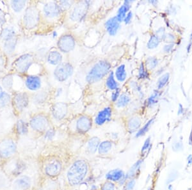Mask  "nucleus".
I'll list each match as a JSON object with an SVG mask.
<instances>
[{
  "label": "nucleus",
  "instance_id": "nucleus-59",
  "mask_svg": "<svg viewBox=\"0 0 192 190\" xmlns=\"http://www.w3.org/2000/svg\"><path fill=\"white\" fill-rule=\"evenodd\" d=\"M191 38H192V36H191Z\"/></svg>",
  "mask_w": 192,
  "mask_h": 190
},
{
  "label": "nucleus",
  "instance_id": "nucleus-30",
  "mask_svg": "<svg viewBox=\"0 0 192 190\" xmlns=\"http://www.w3.org/2000/svg\"><path fill=\"white\" fill-rule=\"evenodd\" d=\"M16 44V37L5 40V41H4V49L5 51L8 53H12L15 50Z\"/></svg>",
  "mask_w": 192,
  "mask_h": 190
},
{
  "label": "nucleus",
  "instance_id": "nucleus-21",
  "mask_svg": "<svg viewBox=\"0 0 192 190\" xmlns=\"http://www.w3.org/2000/svg\"><path fill=\"white\" fill-rule=\"evenodd\" d=\"M62 54L59 51H51L47 56V61L51 65L58 66L62 63Z\"/></svg>",
  "mask_w": 192,
  "mask_h": 190
},
{
  "label": "nucleus",
  "instance_id": "nucleus-29",
  "mask_svg": "<svg viewBox=\"0 0 192 190\" xmlns=\"http://www.w3.org/2000/svg\"><path fill=\"white\" fill-rule=\"evenodd\" d=\"M131 101V98L128 94L123 93L120 94V97L115 103L116 107L118 108H123L129 104Z\"/></svg>",
  "mask_w": 192,
  "mask_h": 190
},
{
  "label": "nucleus",
  "instance_id": "nucleus-36",
  "mask_svg": "<svg viewBox=\"0 0 192 190\" xmlns=\"http://www.w3.org/2000/svg\"><path fill=\"white\" fill-rule=\"evenodd\" d=\"M1 36L3 39V41H5V40L9 39L16 37V31H15L12 28H5L2 31Z\"/></svg>",
  "mask_w": 192,
  "mask_h": 190
},
{
  "label": "nucleus",
  "instance_id": "nucleus-20",
  "mask_svg": "<svg viewBox=\"0 0 192 190\" xmlns=\"http://www.w3.org/2000/svg\"><path fill=\"white\" fill-rule=\"evenodd\" d=\"M131 3L132 1H130V0L124 1L123 3V5L120 6L119 7V9H118L116 17L117 20L119 21L120 23L124 21L125 16H126V14H128V12H130Z\"/></svg>",
  "mask_w": 192,
  "mask_h": 190
},
{
  "label": "nucleus",
  "instance_id": "nucleus-58",
  "mask_svg": "<svg viewBox=\"0 0 192 190\" xmlns=\"http://www.w3.org/2000/svg\"><path fill=\"white\" fill-rule=\"evenodd\" d=\"M2 92H3V90H2V88H1V86H0V94H1Z\"/></svg>",
  "mask_w": 192,
  "mask_h": 190
},
{
  "label": "nucleus",
  "instance_id": "nucleus-5",
  "mask_svg": "<svg viewBox=\"0 0 192 190\" xmlns=\"http://www.w3.org/2000/svg\"><path fill=\"white\" fill-rule=\"evenodd\" d=\"M28 124L34 132L39 134H44L50 128L49 119L43 113H37L33 115Z\"/></svg>",
  "mask_w": 192,
  "mask_h": 190
},
{
  "label": "nucleus",
  "instance_id": "nucleus-55",
  "mask_svg": "<svg viewBox=\"0 0 192 190\" xmlns=\"http://www.w3.org/2000/svg\"><path fill=\"white\" fill-rule=\"evenodd\" d=\"M188 164H189L192 163V156L191 155H190L189 156H188Z\"/></svg>",
  "mask_w": 192,
  "mask_h": 190
},
{
  "label": "nucleus",
  "instance_id": "nucleus-10",
  "mask_svg": "<svg viewBox=\"0 0 192 190\" xmlns=\"http://www.w3.org/2000/svg\"><path fill=\"white\" fill-rule=\"evenodd\" d=\"M74 73L73 65L69 62H62L54 69L53 75L59 82H64L72 76Z\"/></svg>",
  "mask_w": 192,
  "mask_h": 190
},
{
  "label": "nucleus",
  "instance_id": "nucleus-32",
  "mask_svg": "<svg viewBox=\"0 0 192 190\" xmlns=\"http://www.w3.org/2000/svg\"><path fill=\"white\" fill-rule=\"evenodd\" d=\"M161 39L156 34L151 35L147 44V47L149 49H154L159 46Z\"/></svg>",
  "mask_w": 192,
  "mask_h": 190
},
{
  "label": "nucleus",
  "instance_id": "nucleus-50",
  "mask_svg": "<svg viewBox=\"0 0 192 190\" xmlns=\"http://www.w3.org/2000/svg\"><path fill=\"white\" fill-rule=\"evenodd\" d=\"M136 181L135 179H131L128 182V183L125 186V190H133L135 186Z\"/></svg>",
  "mask_w": 192,
  "mask_h": 190
},
{
  "label": "nucleus",
  "instance_id": "nucleus-38",
  "mask_svg": "<svg viewBox=\"0 0 192 190\" xmlns=\"http://www.w3.org/2000/svg\"><path fill=\"white\" fill-rule=\"evenodd\" d=\"M154 121V119H151L150 120H149L148 122H147L145 125L143 126V127H142V128L140 129L138 131V133H136V138H138V137H140V136H143V135H145V133L147 132V131H149V128H150V126L152 125V124H153Z\"/></svg>",
  "mask_w": 192,
  "mask_h": 190
},
{
  "label": "nucleus",
  "instance_id": "nucleus-13",
  "mask_svg": "<svg viewBox=\"0 0 192 190\" xmlns=\"http://www.w3.org/2000/svg\"><path fill=\"white\" fill-rule=\"evenodd\" d=\"M62 10L58 2L49 1L46 3L43 7V14L45 17L54 19L61 15Z\"/></svg>",
  "mask_w": 192,
  "mask_h": 190
},
{
  "label": "nucleus",
  "instance_id": "nucleus-46",
  "mask_svg": "<svg viewBox=\"0 0 192 190\" xmlns=\"http://www.w3.org/2000/svg\"><path fill=\"white\" fill-rule=\"evenodd\" d=\"M162 40L165 42H167L168 44H172V42H174L175 41V36L171 34H166Z\"/></svg>",
  "mask_w": 192,
  "mask_h": 190
},
{
  "label": "nucleus",
  "instance_id": "nucleus-48",
  "mask_svg": "<svg viewBox=\"0 0 192 190\" xmlns=\"http://www.w3.org/2000/svg\"><path fill=\"white\" fill-rule=\"evenodd\" d=\"M130 86L133 90H134L136 92H138L140 94H141V90H142V88L138 84L136 83V81H131L130 82Z\"/></svg>",
  "mask_w": 192,
  "mask_h": 190
},
{
  "label": "nucleus",
  "instance_id": "nucleus-16",
  "mask_svg": "<svg viewBox=\"0 0 192 190\" xmlns=\"http://www.w3.org/2000/svg\"><path fill=\"white\" fill-rule=\"evenodd\" d=\"M113 114V108L111 106H106L99 111L94 119L95 125L101 126L110 120Z\"/></svg>",
  "mask_w": 192,
  "mask_h": 190
},
{
  "label": "nucleus",
  "instance_id": "nucleus-22",
  "mask_svg": "<svg viewBox=\"0 0 192 190\" xmlns=\"http://www.w3.org/2000/svg\"><path fill=\"white\" fill-rule=\"evenodd\" d=\"M141 119L138 116H133L129 119L127 122L128 131L130 133H133L140 128L141 126Z\"/></svg>",
  "mask_w": 192,
  "mask_h": 190
},
{
  "label": "nucleus",
  "instance_id": "nucleus-40",
  "mask_svg": "<svg viewBox=\"0 0 192 190\" xmlns=\"http://www.w3.org/2000/svg\"><path fill=\"white\" fill-rule=\"evenodd\" d=\"M147 78H148V73L145 69V65L143 62H142L138 69V78L140 79H145Z\"/></svg>",
  "mask_w": 192,
  "mask_h": 190
},
{
  "label": "nucleus",
  "instance_id": "nucleus-37",
  "mask_svg": "<svg viewBox=\"0 0 192 190\" xmlns=\"http://www.w3.org/2000/svg\"><path fill=\"white\" fill-rule=\"evenodd\" d=\"M158 63L159 61L158 58L154 56H150L147 58L145 61V66L149 70H153V69L156 68Z\"/></svg>",
  "mask_w": 192,
  "mask_h": 190
},
{
  "label": "nucleus",
  "instance_id": "nucleus-43",
  "mask_svg": "<svg viewBox=\"0 0 192 190\" xmlns=\"http://www.w3.org/2000/svg\"><path fill=\"white\" fill-rule=\"evenodd\" d=\"M58 3L60 6L62 12L71 9V7H72L73 5L75 4V2L70 1H61Z\"/></svg>",
  "mask_w": 192,
  "mask_h": 190
},
{
  "label": "nucleus",
  "instance_id": "nucleus-47",
  "mask_svg": "<svg viewBox=\"0 0 192 190\" xmlns=\"http://www.w3.org/2000/svg\"><path fill=\"white\" fill-rule=\"evenodd\" d=\"M156 34V35L158 36V37L160 38L161 40H162V39H163V38L164 37L165 35L166 34L165 28L163 27V26L159 28L158 30H156V34Z\"/></svg>",
  "mask_w": 192,
  "mask_h": 190
},
{
  "label": "nucleus",
  "instance_id": "nucleus-7",
  "mask_svg": "<svg viewBox=\"0 0 192 190\" xmlns=\"http://www.w3.org/2000/svg\"><path fill=\"white\" fill-rule=\"evenodd\" d=\"M3 171L10 178L19 175L22 173L23 168V163L19 156L12 159H10L5 164L0 166Z\"/></svg>",
  "mask_w": 192,
  "mask_h": 190
},
{
  "label": "nucleus",
  "instance_id": "nucleus-45",
  "mask_svg": "<svg viewBox=\"0 0 192 190\" xmlns=\"http://www.w3.org/2000/svg\"><path fill=\"white\" fill-rule=\"evenodd\" d=\"M120 96V89H117L113 91V92L111 94V100H112V102L113 103H116V101H117L118 99Z\"/></svg>",
  "mask_w": 192,
  "mask_h": 190
},
{
  "label": "nucleus",
  "instance_id": "nucleus-9",
  "mask_svg": "<svg viewBox=\"0 0 192 190\" xmlns=\"http://www.w3.org/2000/svg\"><path fill=\"white\" fill-rule=\"evenodd\" d=\"M40 19V14L36 6H31L26 10L23 17L24 26L32 30L38 26Z\"/></svg>",
  "mask_w": 192,
  "mask_h": 190
},
{
  "label": "nucleus",
  "instance_id": "nucleus-28",
  "mask_svg": "<svg viewBox=\"0 0 192 190\" xmlns=\"http://www.w3.org/2000/svg\"><path fill=\"white\" fill-rule=\"evenodd\" d=\"M11 179L0 168V190H8Z\"/></svg>",
  "mask_w": 192,
  "mask_h": 190
},
{
  "label": "nucleus",
  "instance_id": "nucleus-33",
  "mask_svg": "<svg viewBox=\"0 0 192 190\" xmlns=\"http://www.w3.org/2000/svg\"><path fill=\"white\" fill-rule=\"evenodd\" d=\"M160 94L158 90H155L154 92L150 95V97L147 99V106L149 107L154 106V105H156L159 101V98H160Z\"/></svg>",
  "mask_w": 192,
  "mask_h": 190
},
{
  "label": "nucleus",
  "instance_id": "nucleus-25",
  "mask_svg": "<svg viewBox=\"0 0 192 190\" xmlns=\"http://www.w3.org/2000/svg\"><path fill=\"white\" fill-rule=\"evenodd\" d=\"M124 172L121 170L115 169L110 171L106 174V177L108 181L117 182L122 180V179L124 177Z\"/></svg>",
  "mask_w": 192,
  "mask_h": 190
},
{
  "label": "nucleus",
  "instance_id": "nucleus-2",
  "mask_svg": "<svg viewBox=\"0 0 192 190\" xmlns=\"http://www.w3.org/2000/svg\"><path fill=\"white\" fill-rule=\"evenodd\" d=\"M40 166L42 174L49 179L57 178L63 170L62 161L60 157L55 154L44 156L40 160Z\"/></svg>",
  "mask_w": 192,
  "mask_h": 190
},
{
  "label": "nucleus",
  "instance_id": "nucleus-12",
  "mask_svg": "<svg viewBox=\"0 0 192 190\" xmlns=\"http://www.w3.org/2000/svg\"><path fill=\"white\" fill-rule=\"evenodd\" d=\"M34 56L32 54H24L15 61V68L18 72L21 74H25L34 63Z\"/></svg>",
  "mask_w": 192,
  "mask_h": 190
},
{
  "label": "nucleus",
  "instance_id": "nucleus-31",
  "mask_svg": "<svg viewBox=\"0 0 192 190\" xmlns=\"http://www.w3.org/2000/svg\"><path fill=\"white\" fill-rule=\"evenodd\" d=\"M112 147V141L106 140L103 141L100 143L98 147L99 153L100 154H106L108 153L111 149Z\"/></svg>",
  "mask_w": 192,
  "mask_h": 190
},
{
  "label": "nucleus",
  "instance_id": "nucleus-6",
  "mask_svg": "<svg viewBox=\"0 0 192 190\" xmlns=\"http://www.w3.org/2000/svg\"><path fill=\"white\" fill-rule=\"evenodd\" d=\"M90 6V1H82L76 3L69 12V19L75 23L82 21L87 15Z\"/></svg>",
  "mask_w": 192,
  "mask_h": 190
},
{
  "label": "nucleus",
  "instance_id": "nucleus-34",
  "mask_svg": "<svg viewBox=\"0 0 192 190\" xmlns=\"http://www.w3.org/2000/svg\"><path fill=\"white\" fill-rule=\"evenodd\" d=\"M27 4V1H11L10 5L13 10L16 12H19L21 10H23L24 8V6Z\"/></svg>",
  "mask_w": 192,
  "mask_h": 190
},
{
  "label": "nucleus",
  "instance_id": "nucleus-56",
  "mask_svg": "<svg viewBox=\"0 0 192 190\" xmlns=\"http://www.w3.org/2000/svg\"><path fill=\"white\" fill-rule=\"evenodd\" d=\"M52 36H53V38H56V37H57V36H58L57 31H54L53 32V34H52Z\"/></svg>",
  "mask_w": 192,
  "mask_h": 190
},
{
  "label": "nucleus",
  "instance_id": "nucleus-42",
  "mask_svg": "<svg viewBox=\"0 0 192 190\" xmlns=\"http://www.w3.org/2000/svg\"><path fill=\"white\" fill-rule=\"evenodd\" d=\"M3 86H4L6 89L10 90L12 89L13 85V78L12 76H7L3 78L2 81Z\"/></svg>",
  "mask_w": 192,
  "mask_h": 190
},
{
  "label": "nucleus",
  "instance_id": "nucleus-35",
  "mask_svg": "<svg viewBox=\"0 0 192 190\" xmlns=\"http://www.w3.org/2000/svg\"><path fill=\"white\" fill-rule=\"evenodd\" d=\"M170 78V74L168 72L165 73V74L161 75L160 78H159L158 82H157V87L158 89H161L164 88L167 83L168 82V80Z\"/></svg>",
  "mask_w": 192,
  "mask_h": 190
},
{
  "label": "nucleus",
  "instance_id": "nucleus-23",
  "mask_svg": "<svg viewBox=\"0 0 192 190\" xmlns=\"http://www.w3.org/2000/svg\"><path fill=\"white\" fill-rule=\"evenodd\" d=\"M28 128L29 124L28 123L24 122L23 120H19L16 124L15 134L17 136H20L27 134L28 132Z\"/></svg>",
  "mask_w": 192,
  "mask_h": 190
},
{
  "label": "nucleus",
  "instance_id": "nucleus-41",
  "mask_svg": "<svg viewBox=\"0 0 192 190\" xmlns=\"http://www.w3.org/2000/svg\"><path fill=\"white\" fill-rule=\"evenodd\" d=\"M142 163V160L138 161L132 166V168L130 170V171H128V173L126 175V178H131L133 176H134L136 171H137V170L139 169V168H140V165H141Z\"/></svg>",
  "mask_w": 192,
  "mask_h": 190
},
{
  "label": "nucleus",
  "instance_id": "nucleus-19",
  "mask_svg": "<svg viewBox=\"0 0 192 190\" xmlns=\"http://www.w3.org/2000/svg\"><path fill=\"white\" fill-rule=\"evenodd\" d=\"M42 85L41 79L38 76L29 75L25 80V85L31 91H37L40 89Z\"/></svg>",
  "mask_w": 192,
  "mask_h": 190
},
{
  "label": "nucleus",
  "instance_id": "nucleus-27",
  "mask_svg": "<svg viewBox=\"0 0 192 190\" xmlns=\"http://www.w3.org/2000/svg\"><path fill=\"white\" fill-rule=\"evenodd\" d=\"M100 144V140L98 137H92L87 143V151L91 154H93L98 149L99 145Z\"/></svg>",
  "mask_w": 192,
  "mask_h": 190
},
{
  "label": "nucleus",
  "instance_id": "nucleus-11",
  "mask_svg": "<svg viewBox=\"0 0 192 190\" xmlns=\"http://www.w3.org/2000/svg\"><path fill=\"white\" fill-rule=\"evenodd\" d=\"M76 45V39L71 33H66L58 39L57 47L60 52L69 53L75 49Z\"/></svg>",
  "mask_w": 192,
  "mask_h": 190
},
{
  "label": "nucleus",
  "instance_id": "nucleus-24",
  "mask_svg": "<svg viewBox=\"0 0 192 190\" xmlns=\"http://www.w3.org/2000/svg\"><path fill=\"white\" fill-rule=\"evenodd\" d=\"M115 79L118 81L123 83L125 81L127 78V72L125 69V65L124 64H120L116 69L115 72H114Z\"/></svg>",
  "mask_w": 192,
  "mask_h": 190
},
{
  "label": "nucleus",
  "instance_id": "nucleus-52",
  "mask_svg": "<svg viewBox=\"0 0 192 190\" xmlns=\"http://www.w3.org/2000/svg\"><path fill=\"white\" fill-rule=\"evenodd\" d=\"M150 138H148L145 140V143H144L143 146L142 148V152L143 153L144 152H145L147 151V150L149 149V146H150Z\"/></svg>",
  "mask_w": 192,
  "mask_h": 190
},
{
  "label": "nucleus",
  "instance_id": "nucleus-44",
  "mask_svg": "<svg viewBox=\"0 0 192 190\" xmlns=\"http://www.w3.org/2000/svg\"><path fill=\"white\" fill-rule=\"evenodd\" d=\"M101 190H115V185L112 181H106L102 184L101 186Z\"/></svg>",
  "mask_w": 192,
  "mask_h": 190
},
{
  "label": "nucleus",
  "instance_id": "nucleus-17",
  "mask_svg": "<svg viewBox=\"0 0 192 190\" xmlns=\"http://www.w3.org/2000/svg\"><path fill=\"white\" fill-rule=\"evenodd\" d=\"M29 96L26 92H17L14 95L13 101L14 107L18 111H22L28 106Z\"/></svg>",
  "mask_w": 192,
  "mask_h": 190
},
{
  "label": "nucleus",
  "instance_id": "nucleus-18",
  "mask_svg": "<svg viewBox=\"0 0 192 190\" xmlns=\"http://www.w3.org/2000/svg\"><path fill=\"white\" fill-rule=\"evenodd\" d=\"M105 28L108 34L112 36H115L120 28V23L117 20L116 16L109 18L105 23Z\"/></svg>",
  "mask_w": 192,
  "mask_h": 190
},
{
  "label": "nucleus",
  "instance_id": "nucleus-51",
  "mask_svg": "<svg viewBox=\"0 0 192 190\" xmlns=\"http://www.w3.org/2000/svg\"><path fill=\"white\" fill-rule=\"evenodd\" d=\"M173 46H174V45L173 44H167L165 45L163 47V51L167 53H171L173 48Z\"/></svg>",
  "mask_w": 192,
  "mask_h": 190
},
{
  "label": "nucleus",
  "instance_id": "nucleus-3",
  "mask_svg": "<svg viewBox=\"0 0 192 190\" xmlns=\"http://www.w3.org/2000/svg\"><path fill=\"white\" fill-rule=\"evenodd\" d=\"M88 171V164L84 159L76 160L67 172V181L72 186L80 184L86 177Z\"/></svg>",
  "mask_w": 192,
  "mask_h": 190
},
{
  "label": "nucleus",
  "instance_id": "nucleus-57",
  "mask_svg": "<svg viewBox=\"0 0 192 190\" xmlns=\"http://www.w3.org/2000/svg\"><path fill=\"white\" fill-rule=\"evenodd\" d=\"M149 3H150L151 4L153 5H156L158 3V1H156V0H154V1H150Z\"/></svg>",
  "mask_w": 192,
  "mask_h": 190
},
{
  "label": "nucleus",
  "instance_id": "nucleus-53",
  "mask_svg": "<svg viewBox=\"0 0 192 190\" xmlns=\"http://www.w3.org/2000/svg\"><path fill=\"white\" fill-rule=\"evenodd\" d=\"M183 113V106H182V104H179V108H178V115H181Z\"/></svg>",
  "mask_w": 192,
  "mask_h": 190
},
{
  "label": "nucleus",
  "instance_id": "nucleus-4",
  "mask_svg": "<svg viewBox=\"0 0 192 190\" xmlns=\"http://www.w3.org/2000/svg\"><path fill=\"white\" fill-rule=\"evenodd\" d=\"M112 67L110 63L106 60H101L92 66L86 76V81L90 84H95L100 81L102 79L108 74Z\"/></svg>",
  "mask_w": 192,
  "mask_h": 190
},
{
  "label": "nucleus",
  "instance_id": "nucleus-8",
  "mask_svg": "<svg viewBox=\"0 0 192 190\" xmlns=\"http://www.w3.org/2000/svg\"><path fill=\"white\" fill-rule=\"evenodd\" d=\"M32 180L28 175L21 174L11 179L8 190H32Z\"/></svg>",
  "mask_w": 192,
  "mask_h": 190
},
{
  "label": "nucleus",
  "instance_id": "nucleus-15",
  "mask_svg": "<svg viewBox=\"0 0 192 190\" xmlns=\"http://www.w3.org/2000/svg\"><path fill=\"white\" fill-rule=\"evenodd\" d=\"M53 118L57 121H61L65 118L68 113V106L65 103L58 102L53 104L51 108Z\"/></svg>",
  "mask_w": 192,
  "mask_h": 190
},
{
  "label": "nucleus",
  "instance_id": "nucleus-14",
  "mask_svg": "<svg viewBox=\"0 0 192 190\" xmlns=\"http://www.w3.org/2000/svg\"><path fill=\"white\" fill-rule=\"evenodd\" d=\"M92 127V120L89 116L83 115L77 119L76 122V131L80 134H85Z\"/></svg>",
  "mask_w": 192,
  "mask_h": 190
},
{
  "label": "nucleus",
  "instance_id": "nucleus-54",
  "mask_svg": "<svg viewBox=\"0 0 192 190\" xmlns=\"http://www.w3.org/2000/svg\"><path fill=\"white\" fill-rule=\"evenodd\" d=\"M4 16L3 15V14L0 12V24H3L4 23Z\"/></svg>",
  "mask_w": 192,
  "mask_h": 190
},
{
  "label": "nucleus",
  "instance_id": "nucleus-49",
  "mask_svg": "<svg viewBox=\"0 0 192 190\" xmlns=\"http://www.w3.org/2000/svg\"><path fill=\"white\" fill-rule=\"evenodd\" d=\"M133 14L131 11H130V12H128L126 14V16H125L123 22L125 24H130L133 19Z\"/></svg>",
  "mask_w": 192,
  "mask_h": 190
},
{
  "label": "nucleus",
  "instance_id": "nucleus-26",
  "mask_svg": "<svg viewBox=\"0 0 192 190\" xmlns=\"http://www.w3.org/2000/svg\"><path fill=\"white\" fill-rule=\"evenodd\" d=\"M106 86L110 90H115L117 89H119V83L115 79L114 72L113 71L110 72L108 74V77L106 80Z\"/></svg>",
  "mask_w": 192,
  "mask_h": 190
},
{
  "label": "nucleus",
  "instance_id": "nucleus-39",
  "mask_svg": "<svg viewBox=\"0 0 192 190\" xmlns=\"http://www.w3.org/2000/svg\"><path fill=\"white\" fill-rule=\"evenodd\" d=\"M10 101V95L5 92H3L0 94V109L5 107Z\"/></svg>",
  "mask_w": 192,
  "mask_h": 190
},
{
  "label": "nucleus",
  "instance_id": "nucleus-1",
  "mask_svg": "<svg viewBox=\"0 0 192 190\" xmlns=\"http://www.w3.org/2000/svg\"><path fill=\"white\" fill-rule=\"evenodd\" d=\"M19 156L17 136L7 135L0 139V166Z\"/></svg>",
  "mask_w": 192,
  "mask_h": 190
}]
</instances>
